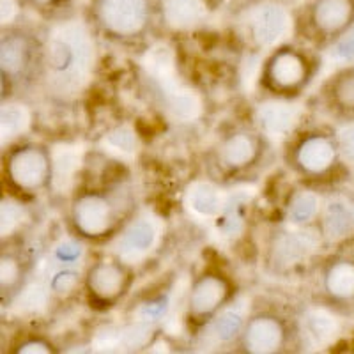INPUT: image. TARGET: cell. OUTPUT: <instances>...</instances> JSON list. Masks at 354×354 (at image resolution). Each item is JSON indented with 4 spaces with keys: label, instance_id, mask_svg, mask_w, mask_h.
<instances>
[{
    "label": "cell",
    "instance_id": "obj_25",
    "mask_svg": "<svg viewBox=\"0 0 354 354\" xmlns=\"http://www.w3.org/2000/svg\"><path fill=\"white\" fill-rule=\"evenodd\" d=\"M28 124V115L21 106L8 105L2 109L0 113V126H2V135L4 137H15L24 131Z\"/></svg>",
    "mask_w": 354,
    "mask_h": 354
},
{
    "label": "cell",
    "instance_id": "obj_7",
    "mask_svg": "<svg viewBox=\"0 0 354 354\" xmlns=\"http://www.w3.org/2000/svg\"><path fill=\"white\" fill-rule=\"evenodd\" d=\"M93 55L87 36L78 25H68L57 34L46 50L48 68L57 75L84 71Z\"/></svg>",
    "mask_w": 354,
    "mask_h": 354
},
{
    "label": "cell",
    "instance_id": "obj_16",
    "mask_svg": "<svg viewBox=\"0 0 354 354\" xmlns=\"http://www.w3.org/2000/svg\"><path fill=\"white\" fill-rule=\"evenodd\" d=\"M298 119V109L286 101H271L259 109L257 121L270 135H282L289 131Z\"/></svg>",
    "mask_w": 354,
    "mask_h": 354
},
{
    "label": "cell",
    "instance_id": "obj_36",
    "mask_svg": "<svg viewBox=\"0 0 354 354\" xmlns=\"http://www.w3.org/2000/svg\"><path fill=\"white\" fill-rule=\"evenodd\" d=\"M28 4L36 6V8H50L57 2V0H27Z\"/></svg>",
    "mask_w": 354,
    "mask_h": 354
},
{
    "label": "cell",
    "instance_id": "obj_22",
    "mask_svg": "<svg viewBox=\"0 0 354 354\" xmlns=\"http://www.w3.org/2000/svg\"><path fill=\"white\" fill-rule=\"evenodd\" d=\"M189 207L201 216H214L221 209V197L218 189L205 183L197 185L189 192Z\"/></svg>",
    "mask_w": 354,
    "mask_h": 354
},
{
    "label": "cell",
    "instance_id": "obj_30",
    "mask_svg": "<svg viewBox=\"0 0 354 354\" xmlns=\"http://www.w3.org/2000/svg\"><path fill=\"white\" fill-rule=\"evenodd\" d=\"M333 57L340 62L354 61V25L337 41H333Z\"/></svg>",
    "mask_w": 354,
    "mask_h": 354
},
{
    "label": "cell",
    "instance_id": "obj_17",
    "mask_svg": "<svg viewBox=\"0 0 354 354\" xmlns=\"http://www.w3.org/2000/svg\"><path fill=\"white\" fill-rule=\"evenodd\" d=\"M328 97L335 110L346 115H354V68L342 69L331 78Z\"/></svg>",
    "mask_w": 354,
    "mask_h": 354
},
{
    "label": "cell",
    "instance_id": "obj_13",
    "mask_svg": "<svg viewBox=\"0 0 354 354\" xmlns=\"http://www.w3.org/2000/svg\"><path fill=\"white\" fill-rule=\"evenodd\" d=\"M322 287L333 301H354V257H335L324 268Z\"/></svg>",
    "mask_w": 354,
    "mask_h": 354
},
{
    "label": "cell",
    "instance_id": "obj_34",
    "mask_svg": "<svg viewBox=\"0 0 354 354\" xmlns=\"http://www.w3.org/2000/svg\"><path fill=\"white\" fill-rule=\"evenodd\" d=\"M337 142L342 158L354 161V124L347 126L344 131H340V135L337 137Z\"/></svg>",
    "mask_w": 354,
    "mask_h": 354
},
{
    "label": "cell",
    "instance_id": "obj_18",
    "mask_svg": "<svg viewBox=\"0 0 354 354\" xmlns=\"http://www.w3.org/2000/svg\"><path fill=\"white\" fill-rule=\"evenodd\" d=\"M312 243L301 232H287L277 239L274 257L278 264H298L308 255Z\"/></svg>",
    "mask_w": 354,
    "mask_h": 354
},
{
    "label": "cell",
    "instance_id": "obj_3",
    "mask_svg": "<svg viewBox=\"0 0 354 354\" xmlns=\"http://www.w3.org/2000/svg\"><path fill=\"white\" fill-rule=\"evenodd\" d=\"M312 64L308 57L292 46L277 48L266 61L262 71V84L278 96L298 94L310 82Z\"/></svg>",
    "mask_w": 354,
    "mask_h": 354
},
{
    "label": "cell",
    "instance_id": "obj_21",
    "mask_svg": "<svg viewBox=\"0 0 354 354\" xmlns=\"http://www.w3.org/2000/svg\"><path fill=\"white\" fill-rule=\"evenodd\" d=\"M154 241H156V229L147 220L133 221L122 236L124 248L129 252H137V254L147 252L154 245Z\"/></svg>",
    "mask_w": 354,
    "mask_h": 354
},
{
    "label": "cell",
    "instance_id": "obj_26",
    "mask_svg": "<svg viewBox=\"0 0 354 354\" xmlns=\"http://www.w3.org/2000/svg\"><path fill=\"white\" fill-rule=\"evenodd\" d=\"M0 227H2V238L11 236L12 232H17L18 227L24 221V209L17 202L9 201V198H2V207H0Z\"/></svg>",
    "mask_w": 354,
    "mask_h": 354
},
{
    "label": "cell",
    "instance_id": "obj_5",
    "mask_svg": "<svg viewBox=\"0 0 354 354\" xmlns=\"http://www.w3.org/2000/svg\"><path fill=\"white\" fill-rule=\"evenodd\" d=\"M340 147L335 137L326 133H308L292 149V163L299 174L310 179H322L337 170Z\"/></svg>",
    "mask_w": 354,
    "mask_h": 354
},
{
    "label": "cell",
    "instance_id": "obj_33",
    "mask_svg": "<svg viewBox=\"0 0 354 354\" xmlns=\"http://www.w3.org/2000/svg\"><path fill=\"white\" fill-rule=\"evenodd\" d=\"M167 298H156L151 299V301L145 303L144 306L140 308V317L147 322L158 321L161 315H165L167 310Z\"/></svg>",
    "mask_w": 354,
    "mask_h": 354
},
{
    "label": "cell",
    "instance_id": "obj_35",
    "mask_svg": "<svg viewBox=\"0 0 354 354\" xmlns=\"http://www.w3.org/2000/svg\"><path fill=\"white\" fill-rule=\"evenodd\" d=\"M80 255H82V248L77 245V243H73V241L61 243L55 250V257L61 262H68V264L78 261Z\"/></svg>",
    "mask_w": 354,
    "mask_h": 354
},
{
    "label": "cell",
    "instance_id": "obj_14",
    "mask_svg": "<svg viewBox=\"0 0 354 354\" xmlns=\"http://www.w3.org/2000/svg\"><path fill=\"white\" fill-rule=\"evenodd\" d=\"M259 153H261V142L255 135L245 131L232 133L220 145V161L229 170H243L254 165Z\"/></svg>",
    "mask_w": 354,
    "mask_h": 354
},
{
    "label": "cell",
    "instance_id": "obj_8",
    "mask_svg": "<svg viewBox=\"0 0 354 354\" xmlns=\"http://www.w3.org/2000/svg\"><path fill=\"white\" fill-rule=\"evenodd\" d=\"M232 296V286L223 274L205 271L195 278L188 296V317L194 322L211 321Z\"/></svg>",
    "mask_w": 354,
    "mask_h": 354
},
{
    "label": "cell",
    "instance_id": "obj_31",
    "mask_svg": "<svg viewBox=\"0 0 354 354\" xmlns=\"http://www.w3.org/2000/svg\"><path fill=\"white\" fill-rule=\"evenodd\" d=\"M12 353L17 354H53L57 353L55 347L50 342H46L44 338H25L18 344Z\"/></svg>",
    "mask_w": 354,
    "mask_h": 354
},
{
    "label": "cell",
    "instance_id": "obj_11",
    "mask_svg": "<svg viewBox=\"0 0 354 354\" xmlns=\"http://www.w3.org/2000/svg\"><path fill=\"white\" fill-rule=\"evenodd\" d=\"M34 43L18 30H9L0 41V69L6 80H20L32 66Z\"/></svg>",
    "mask_w": 354,
    "mask_h": 354
},
{
    "label": "cell",
    "instance_id": "obj_28",
    "mask_svg": "<svg viewBox=\"0 0 354 354\" xmlns=\"http://www.w3.org/2000/svg\"><path fill=\"white\" fill-rule=\"evenodd\" d=\"M170 109L176 113L177 117L181 119H189L198 112V101L188 91H183V93H176L170 100Z\"/></svg>",
    "mask_w": 354,
    "mask_h": 354
},
{
    "label": "cell",
    "instance_id": "obj_1",
    "mask_svg": "<svg viewBox=\"0 0 354 354\" xmlns=\"http://www.w3.org/2000/svg\"><path fill=\"white\" fill-rule=\"evenodd\" d=\"M6 177L21 194H37L52 181V156L39 144L18 145L6 158Z\"/></svg>",
    "mask_w": 354,
    "mask_h": 354
},
{
    "label": "cell",
    "instance_id": "obj_20",
    "mask_svg": "<svg viewBox=\"0 0 354 354\" xmlns=\"http://www.w3.org/2000/svg\"><path fill=\"white\" fill-rule=\"evenodd\" d=\"M324 232L331 238H342L346 234L351 232L354 225V214L344 202L335 201L330 202L324 211Z\"/></svg>",
    "mask_w": 354,
    "mask_h": 354
},
{
    "label": "cell",
    "instance_id": "obj_27",
    "mask_svg": "<svg viewBox=\"0 0 354 354\" xmlns=\"http://www.w3.org/2000/svg\"><path fill=\"white\" fill-rule=\"evenodd\" d=\"M306 331L310 337H314L317 342L326 340L333 335L335 331V321L324 312H314L306 317Z\"/></svg>",
    "mask_w": 354,
    "mask_h": 354
},
{
    "label": "cell",
    "instance_id": "obj_2",
    "mask_svg": "<svg viewBox=\"0 0 354 354\" xmlns=\"http://www.w3.org/2000/svg\"><path fill=\"white\" fill-rule=\"evenodd\" d=\"M94 17L106 34L119 39H135L151 24L149 0H94Z\"/></svg>",
    "mask_w": 354,
    "mask_h": 354
},
{
    "label": "cell",
    "instance_id": "obj_12",
    "mask_svg": "<svg viewBox=\"0 0 354 354\" xmlns=\"http://www.w3.org/2000/svg\"><path fill=\"white\" fill-rule=\"evenodd\" d=\"M290 28V17L280 4H264L250 18V32L261 46H273Z\"/></svg>",
    "mask_w": 354,
    "mask_h": 354
},
{
    "label": "cell",
    "instance_id": "obj_6",
    "mask_svg": "<svg viewBox=\"0 0 354 354\" xmlns=\"http://www.w3.org/2000/svg\"><path fill=\"white\" fill-rule=\"evenodd\" d=\"M133 282V271L121 261L103 259L94 262L85 274V289L91 301L101 306H113L121 301Z\"/></svg>",
    "mask_w": 354,
    "mask_h": 354
},
{
    "label": "cell",
    "instance_id": "obj_29",
    "mask_svg": "<svg viewBox=\"0 0 354 354\" xmlns=\"http://www.w3.org/2000/svg\"><path fill=\"white\" fill-rule=\"evenodd\" d=\"M80 274L73 270H62L55 273L50 280V289L55 294H69L78 287Z\"/></svg>",
    "mask_w": 354,
    "mask_h": 354
},
{
    "label": "cell",
    "instance_id": "obj_23",
    "mask_svg": "<svg viewBox=\"0 0 354 354\" xmlns=\"http://www.w3.org/2000/svg\"><path fill=\"white\" fill-rule=\"evenodd\" d=\"M319 213V198L310 192H303V194L296 195L294 201L290 202L289 216L292 223L296 225H306L314 220Z\"/></svg>",
    "mask_w": 354,
    "mask_h": 354
},
{
    "label": "cell",
    "instance_id": "obj_24",
    "mask_svg": "<svg viewBox=\"0 0 354 354\" xmlns=\"http://www.w3.org/2000/svg\"><path fill=\"white\" fill-rule=\"evenodd\" d=\"M246 322L238 312H223L213 319V331L218 340L230 342L234 338L241 337Z\"/></svg>",
    "mask_w": 354,
    "mask_h": 354
},
{
    "label": "cell",
    "instance_id": "obj_4",
    "mask_svg": "<svg viewBox=\"0 0 354 354\" xmlns=\"http://www.w3.org/2000/svg\"><path fill=\"white\" fill-rule=\"evenodd\" d=\"M117 205L101 192H84L71 204V223L82 238L101 239L117 225Z\"/></svg>",
    "mask_w": 354,
    "mask_h": 354
},
{
    "label": "cell",
    "instance_id": "obj_15",
    "mask_svg": "<svg viewBox=\"0 0 354 354\" xmlns=\"http://www.w3.org/2000/svg\"><path fill=\"white\" fill-rule=\"evenodd\" d=\"M163 20L174 28H192L201 24L207 15L204 0H163Z\"/></svg>",
    "mask_w": 354,
    "mask_h": 354
},
{
    "label": "cell",
    "instance_id": "obj_19",
    "mask_svg": "<svg viewBox=\"0 0 354 354\" xmlns=\"http://www.w3.org/2000/svg\"><path fill=\"white\" fill-rule=\"evenodd\" d=\"M25 268L24 262L15 254H2L0 259V286H2V299H11L24 286Z\"/></svg>",
    "mask_w": 354,
    "mask_h": 354
},
{
    "label": "cell",
    "instance_id": "obj_9",
    "mask_svg": "<svg viewBox=\"0 0 354 354\" xmlns=\"http://www.w3.org/2000/svg\"><path fill=\"white\" fill-rule=\"evenodd\" d=\"M310 25L321 39L333 43L354 25V0H314Z\"/></svg>",
    "mask_w": 354,
    "mask_h": 354
},
{
    "label": "cell",
    "instance_id": "obj_10",
    "mask_svg": "<svg viewBox=\"0 0 354 354\" xmlns=\"http://www.w3.org/2000/svg\"><path fill=\"white\" fill-rule=\"evenodd\" d=\"M287 330L282 319L273 314H257L245 324L243 349L252 354H273L286 346Z\"/></svg>",
    "mask_w": 354,
    "mask_h": 354
},
{
    "label": "cell",
    "instance_id": "obj_32",
    "mask_svg": "<svg viewBox=\"0 0 354 354\" xmlns=\"http://www.w3.org/2000/svg\"><path fill=\"white\" fill-rule=\"evenodd\" d=\"M106 142L112 145L113 149L126 151V153L135 149V144H137V142H135V137H133V133L126 128H117L115 131L110 133Z\"/></svg>",
    "mask_w": 354,
    "mask_h": 354
}]
</instances>
